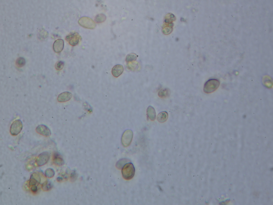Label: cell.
Listing matches in <instances>:
<instances>
[{"label":"cell","mask_w":273,"mask_h":205,"mask_svg":"<svg viewBox=\"0 0 273 205\" xmlns=\"http://www.w3.org/2000/svg\"><path fill=\"white\" fill-rule=\"evenodd\" d=\"M122 173L125 179L127 180L131 179L134 177L135 173V169L133 163H126L122 168Z\"/></svg>","instance_id":"cell-1"},{"label":"cell","mask_w":273,"mask_h":205,"mask_svg":"<svg viewBox=\"0 0 273 205\" xmlns=\"http://www.w3.org/2000/svg\"><path fill=\"white\" fill-rule=\"evenodd\" d=\"M220 84L219 81L216 79L209 80L205 84L204 86V92L207 93H210L214 92L218 88Z\"/></svg>","instance_id":"cell-2"},{"label":"cell","mask_w":273,"mask_h":205,"mask_svg":"<svg viewBox=\"0 0 273 205\" xmlns=\"http://www.w3.org/2000/svg\"><path fill=\"white\" fill-rule=\"evenodd\" d=\"M65 39L70 45L74 46L78 44L82 39V37L77 33L73 32L67 35Z\"/></svg>","instance_id":"cell-3"},{"label":"cell","mask_w":273,"mask_h":205,"mask_svg":"<svg viewBox=\"0 0 273 205\" xmlns=\"http://www.w3.org/2000/svg\"><path fill=\"white\" fill-rule=\"evenodd\" d=\"M79 23L83 27L87 29H93L96 27V24L91 18L86 17H83L80 19Z\"/></svg>","instance_id":"cell-4"},{"label":"cell","mask_w":273,"mask_h":205,"mask_svg":"<svg viewBox=\"0 0 273 205\" xmlns=\"http://www.w3.org/2000/svg\"><path fill=\"white\" fill-rule=\"evenodd\" d=\"M23 128V123L20 120L14 121L11 127L10 132L13 135H16L21 132Z\"/></svg>","instance_id":"cell-5"},{"label":"cell","mask_w":273,"mask_h":205,"mask_svg":"<svg viewBox=\"0 0 273 205\" xmlns=\"http://www.w3.org/2000/svg\"><path fill=\"white\" fill-rule=\"evenodd\" d=\"M133 138V132L130 130H127L123 133L122 138V144L124 147L129 146Z\"/></svg>","instance_id":"cell-6"},{"label":"cell","mask_w":273,"mask_h":205,"mask_svg":"<svg viewBox=\"0 0 273 205\" xmlns=\"http://www.w3.org/2000/svg\"><path fill=\"white\" fill-rule=\"evenodd\" d=\"M50 154L48 152H44L40 154L37 157L36 163L38 166H42L46 164L49 160Z\"/></svg>","instance_id":"cell-7"},{"label":"cell","mask_w":273,"mask_h":205,"mask_svg":"<svg viewBox=\"0 0 273 205\" xmlns=\"http://www.w3.org/2000/svg\"><path fill=\"white\" fill-rule=\"evenodd\" d=\"M36 130L37 133L45 136L48 137L51 135L50 130L45 125H39L37 127Z\"/></svg>","instance_id":"cell-8"},{"label":"cell","mask_w":273,"mask_h":205,"mask_svg":"<svg viewBox=\"0 0 273 205\" xmlns=\"http://www.w3.org/2000/svg\"><path fill=\"white\" fill-rule=\"evenodd\" d=\"M64 42L62 39H58L55 41L53 45L54 51L56 53H60L64 48Z\"/></svg>","instance_id":"cell-9"},{"label":"cell","mask_w":273,"mask_h":205,"mask_svg":"<svg viewBox=\"0 0 273 205\" xmlns=\"http://www.w3.org/2000/svg\"><path fill=\"white\" fill-rule=\"evenodd\" d=\"M72 97V93L70 92H63L58 96V100L59 102H65L70 100Z\"/></svg>","instance_id":"cell-10"},{"label":"cell","mask_w":273,"mask_h":205,"mask_svg":"<svg viewBox=\"0 0 273 205\" xmlns=\"http://www.w3.org/2000/svg\"><path fill=\"white\" fill-rule=\"evenodd\" d=\"M124 70V69L122 65L118 64L112 68L111 73L114 77H118L123 73Z\"/></svg>","instance_id":"cell-11"},{"label":"cell","mask_w":273,"mask_h":205,"mask_svg":"<svg viewBox=\"0 0 273 205\" xmlns=\"http://www.w3.org/2000/svg\"><path fill=\"white\" fill-rule=\"evenodd\" d=\"M41 182V178L40 176L36 173H34L31 175V178L29 181V185L30 186L33 185H37L39 184Z\"/></svg>","instance_id":"cell-12"},{"label":"cell","mask_w":273,"mask_h":205,"mask_svg":"<svg viewBox=\"0 0 273 205\" xmlns=\"http://www.w3.org/2000/svg\"><path fill=\"white\" fill-rule=\"evenodd\" d=\"M53 163L57 166H61L64 164V160L58 152H55L53 154Z\"/></svg>","instance_id":"cell-13"},{"label":"cell","mask_w":273,"mask_h":205,"mask_svg":"<svg viewBox=\"0 0 273 205\" xmlns=\"http://www.w3.org/2000/svg\"><path fill=\"white\" fill-rule=\"evenodd\" d=\"M147 114L148 117L152 121H155L156 119V114L155 109L153 107L149 106L147 109Z\"/></svg>","instance_id":"cell-14"},{"label":"cell","mask_w":273,"mask_h":205,"mask_svg":"<svg viewBox=\"0 0 273 205\" xmlns=\"http://www.w3.org/2000/svg\"><path fill=\"white\" fill-rule=\"evenodd\" d=\"M168 118V113L166 111H162L158 115V121L160 123H164L167 121Z\"/></svg>","instance_id":"cell-15"},{"label":"cell","mask_w":273,"mask_h":205,"mask_svg":"<svg viewBox=\"0 0 273 205\" xmlns=\"http://www.w3.org/2000/svg\"><path fill=\"white\" fill-rule=\"evenodd\" d=\"M170 95V90L168 88L162 89L158 92V96L161 98L168 97Z\"/></svg>","instance_id":"cell-16"},{"label":"cell","mask_w":273,"mask_h":205,"mask_svg":"<svg viewBox=\"0 0 273 205\" xmlns=\"http://www.w3.org/2000/svg\"><path fill=\"white\" fill-rule=\"evenodd\" d=\"M138 56L134 53H131L127 55L126 58V61L129 63L135 61L138 57Z\"/></svg>","instance_id":"cell-17"},{"label":"cell","mask_w":273,"mask_h":205,"mask_svg":"<svg viewBox=\"0 0 273 205\" xmlns=\"http://www.w3.org/2000/svg\"><path fill=\"white\" fill-rule=\"evenodd\" d=\"M106 17L105 14H98V15H97L96 17L95 18V20L96 23H99L104 22L106 20Z\"/></svg>","instance_id":"cell-18"},{"label":"cell","mask_w":273,"mask_h":205,"mask_svg":"<svg viewBox=\"0 0 273 205\" xmlns=\"http://www.w3.org/2000/svg\"><path fill=\"white\" fill-rule=\"evenodd\" d=\"M26 61L23 57H19L17 59L16 61V65L19 67H21L25 65Z\"/></svg>","instance_id":"cell-19"},{"label":"cell","mask_w":273,"mask_h":205,"mask_svg":"<svg viewBox=\"0 0 273 205\" xmlns=\"http://www.w3.org/2000/svg\"><path fill=\"white\" fill-rule=\"evenodd\" d=\"M53 185L51 182L46 181L42 185V188L44 191H49L52 188Z\"/></svg>","instance_id":"cell-20"},{"label":"cell","mask_w":273,"mask_h":205,"mask_svg":"<svg viewBox=\"0 0 273 205\" xmlns=\"http://www.w3.org/2000/svg\"><path fill=\"white\" fill-rule=\"evenodd\" d=\"M45 174L46 177L49 178H52L54 175V171L52 169H47L46 171Z\"/></svg>","instance_id":"cell-21"},{"label":"cell","mask_w":273,"mask_h":205,"mask_svg":"<svg viewBox=\"0 0 273 205\" xmlns=\"http://www.w3.org/2000/svg\"><path fill=\"white\" fill-rule=\"evenodd\" d=\"M128 160L126 159H122L120 160L118 162L117 164H116V166L118 169H121V167H123V166H124L125 163L128 162Z\"/></svg>","instance_id":"cell-22"},{"label":"cell","mask_w":273,"mask_h":205,"mask_svg":"<svg viewBox=\"0 0 273 205\" xmlns=\"http://www.w3.org/2000/svg\"><path fill=\"white\" fill-rule=\"evenodd\" d=\"M65 65V63L62 61H59L56 64L55 68L57 70H61L63 68Z\"/></svg>","instance_id":"cell-23"},{"label":"cell","mask_w":273,"mask_h":205,"mask_svg":"<svg viewBox=\"0 0 273 205\" xmlns=\"http://www.w3.org/2000/svg\"><path fill=\"white\" fill-rule=\"evenodd\" d=\"M31 190L33 192H37L38 191V188H37V185H33V186H31Z\"/></svg>","instance_id":"cell-24"}]
</instances>
